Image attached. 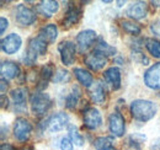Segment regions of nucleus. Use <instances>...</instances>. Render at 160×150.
<instances>
[{
	"mask_svg": "<svg viewBox=\"0 0 160 150\" xmlns=\"http://www.w3.org/2000/svg\"><path fill=\"white\" fill-rule=\"evenodd\" d=\"M95 39H96V32L95 31H92V30L81 31L77 36V43H78L80 52H85L86 49H89Z\"/></svg>",
	"mask_w": 160,
	"mask_h": 150,
	"instance_id": "nucleus-11",
	"label": "nucleus"
},
{
	"mask_svg": "<svg viewBox=\"0 0 160 150\" xmlns=\"http://www.w3.org/2000/svg\"><path fill=\"white\" fill-rule=\"evenodd\" d=\"M149 150H160V138L153 140V143L149 147Z\"/></svg>",
	"mask_w": 160,
	"mask_h": 150,
	"instance_id": "nucleus-35",
	"label": "nucleus"
},
{
	"mask_svg": "<svg viewBox=\"0 0 160 150\" xmlns=\"http://www.w3.org/2000/svg\"><path fill=\"white\" fill-rule=\"evenodd\" d=\"M121 26L124 30V32H127L129 35H139L140 33V27L137 23H134L133 21L124 20V21L121 22Z\"/></svg>",
	"mask_w": 160,
	"mask_h": 150,
	"instance_id": "nucleus-27",
	"label": "nucleus"
},
{
	"mask_svg": "<svg viewBox=\"0 0 160 150\" xmlns=\"http://www.w3.org/2000/svg\"><path fill=\"white\" fill-rule=\"evenodd\" d=\"M59 4L58 1H52V0H47V1H42L40 4V11L47 18H51L53 14H56L58 11Z\"/></svg>",
	"mask_w": 160,
	"mask_h": 150,
	"instance_id": "nucleus-20",
	"label": "nucleus"
},
{
	"mask_svg": "<svg viewBox=\"0 0 160 150\" xmlns=\"http://www.w3.org/2000/svg\"><path fill=\"white\" fill-rule=\"evenodd\" d=\"M0 23H1V28H0V33L2 35V33L5 32V30L8 28V25H9V21H8V19H5V18H1V19H0Z\"/></svg>",
	"mask_w": 160,
	"mask_h": 150,
	"instance_id": "nucleus-34",
	"label": "nucleus"
},
{
	"mask_svg": "<svg viewBox=\"0 0 160 150\" xmlns=\"http://www.w3.org/2000/svg\"><path fill=\"white\" fill-rule=\"evenodd\" d=\"M113 144V138L111 137H100L95 139L94 147L96 150H108Z\"/></svg>",
	"mask_w": 160,
	"mask_h": 150,
	"instance_id": "nucleus-25",
	"label": "nucleus"
},
{
	"mask_svg": "<svg viewBox=\"0 0 160 150\" xmlns=\"http://www.w3.org/2000/svg\"><path fill=\"white\" fill-rule=\"evenodd\" d=\"M127 15L131 19H134V20L144 19L148 15V5H147V2H144V1L133 2L132 5L128 6Z\"/></svg>",
	"mask_w": 160,
	"mask_h": 150,
	"instance_id": "nucleus-12",
	"label": "nucleus"
},
{
	"mask_svg": "<svg viewBox=\"0 0 160 150\" xmlns=\"http://www.w3.org/2000/svg\"><path fill=\"white\" fill-rule=\"evenodd\" d=\"M150 31L154 36L160 37V20H154L150 25Z\"/></svg>",
	"mask_w": 160,
	"mask_h": 150,
	"instance_id": "nucleus-32",
	"label": "nucleus"
},
{
	"mask_svg": "<svg viewBox=\"0 0 160 150\" xmlns=\"http://www.w3.org/2000/svg\"><path fill=\"white\" fill-rule=\"evenodd\" d=\"M15 20L20 26H30L36 21V14L26 5H18L15 9Z\"/></svg>",
	"mask_w": 160,
	"mask_h": 150,
	"instance_id": "nucleus-3",
	"label": "nucleus"
},
{
	"mask_svg": "<svg viewBox=\"0 0 160 150\" xmlns=\"http://www.w3.org/2000/svg\"><path fill=\"white\" fill-rule=\"evenodd\" d=\"M11 100L14 102V106L16 110H25L26 108V101H27V91L23 88H18L14 89L11 92Z\"/></svg>",
	"mask_w": 160,
	"mask_h": 150,
	"instance_id": "nucleus-13",
	"label": "nucleus"
},
{
	"mask_svg": "<svg viewBox=\"0 0 160 150\" xmlns=\"http://www.w3.org/2000/svg\"><path fill=\"white\" fill-rule=\"evenodd\" d=\"M68 121H69V117L65 113L59 112L57 114H53L44 122V129L51 133L59 132L68 124Z\"/></svg>",
	"mask_w": 160,
	"mask_h": 150,
	"instance_id": "nucleus-4",
	"label": "nucleus"
},
{
	"mask_svg": "<svg viewBox=\"0 0 160 150\" xmlns=\"http://www.w3.org/2000/svg\"><path fill=\"white\" fill-rule=\"evenodd\" d=\"M90 97L94 102L96 103H102L105 101V97H106V92H105V89H103V85L101 84L100 81H98L92 89L90 90Z\"/></svg>",
	"mask_w": 160,
	"mask_h": 150,
	"instance_id": "nucleus-21",
	"label": "nucleus"
},
{
	"mask_svg": "<svg viewBox=\"0 0 160 150\" xmlns=\"http://www.w3.org/2000/svg\"><path fill=\"white\" fill-rule=\"evenodd\" d=\"M108 127H110V131L113 135L122 137L124 134V131H126V123H124L123 116L118 112L111 113L110 118H108Z\"/></svg>",
	"mask_w": 160,
	"mask_h": 150,
	"instance_id": "nucleus-8",
	"label": "nucleus"
},
{
	"mask_svg": "<svg viewBox=\"0 0 160 150\" xmlns=\"http://www.w3.org/2000/svg\"><path fill=\"white\" fill-rule=\"evenodd\" d=\"M84 123L85 127L89 129H96L102 123V117L99 110L96 108H88L84 112Z\"/></svg>",
	"mask_w": 160,
	"mask_h": 150,
	"instance_id": "nucleus-10",
	"label": "nucleus"
},
{
	"mask_svg": "<svg viewBox=\"0 0 160 150\" xmlns=\"http://www.w3.org/2000/svg\"><path fill=\"white\" fill-rule=\"evenodd\" d=\"M112 150H115V149H112Z\"/></svg>",
	"mask_w": 160,
	"mask_h": 150,
	"instance_id": "nucleus-39",
	"label": "nucleus"
},
{
	"mask_svg": "<svg viewBox=\"0 0 160 150\" xmlns=\"http://www.w3.org/2000/svg\"><path fill=\"white\" fill-rule=\"evenodd\" d=\"M78 100H79V94H75V92H72V94H69L67 96V98H65V106L68 107V108H74L75 106H77V103H78Z\"/></svg>",
	"mask_w": 160,
	"mask_h": 150,
	"instance_id": "nucleus-31",
	"label": "nucleus"
},
{
	"mask_svg": "<svg viewBox=\"0 0 160 150\" xmlns=\"http://www.w3.org/2000/svg\"><path fill=\"white\" fill-rule=\"evenodd\" d=\"M6 84H8V82H6V80L1 78V94L2 95H4V92H5V89L8 88V85H6Z\"/></svg>",
	"mask_w": 160,
	"mask_h": 150,
	"instance_id": "nucleus-36",
	"label": "nucleus"
},
{
	"mask_svg": "<svg viewBox=\"0 0 160 150\" xmlns=\"http://www.w3.org/2000/svg\"><path fill=\"white\" fill-rule=\"evenodd\" d=\"M0 72H1V78L8 80V79H14L16 78L19 73H20V68L16 63L14 62H10V60H6V62H2L1 63V67H0Z\"/></svg>",
	"mask_w": 160,
	"mask_h": 150,
	"instance_id": "nucleus-15",
	"label": "nucleus"
},
{
	"mask_svg": "<svg viewBox=\"0 0 160 150\" xmlns=\"http://www.w3.org/2000/svg\"><path fill=\"white\" fill-rule=\"evenodd\" d=\"M54 74L53 73V67L51 64H46L42 67L41 69V79H42V84H46L47 85V81L52 78V75Z\"/></svg>",
	"mask_w": 160,
	"mask_h": 150,
	"instance_id": "nucleus-28",
	"label": "nucleus"
},
{
	"mask_svg": "<svg viewBox=\"0 0 160 150\" xmlns=\"http://www.w3.org/2000/svg\"><path fill=\"white\" fill-rule=\"evenodd\" d=\"M85 64L91 69V70H100L106 65V58L103 56H101L96 52H92L91 54L86 56L85 58Z\"/></svg>",
	"mask_w": 160,
	"mask_h": 150,
	"instance_id": "nucleus-16",
	"label": "nucleus"
},
{
	"mask_svg": "<svg viewBox=\"0 0 160 150\" xmlns=\"http://www.w3.org/2000/svg\"><path fill=\"white\" fill-rule=\"evenodd\" d=\"M80 16H81V11H80L79 8H77L75 5L74 6H69L67 12H65L64 20H63V26L68 27V26H72V25L77 23L79 21Z\"/></svg>",
	"mask_w": 160,
	"mask_h": 150,
	"instance_id": "nucleus-18",
	"label": "nucleus"
},
{
	"mask_svg": "<svg viewBox=\"0 0 160 150\" xmlns=\"http://www.w3.org/2000/svg\"><path fill=\"white\" fill-rule=\"evenodd\" d=\"M22 39L19 35L16 33H11L5 38H2L1 41V49L6 53V54H14L16 53L21 47Z\"/></svg>",
	"mask_w": 160,
	"mask_h": 150,
	"instance_id": "nucleus-9",
	"label": "nucleus"
},
{
	"mask_svg": "<svg viewBox=\"0 0 160 150\" xmlns=\"http://www.w3.org/2000/svg\"><path fill=\"white\" fill-rule=\"evenodd\" d=\"M58 51L60 53V59L63 62V64L65 65H72L75 60V52H77V47L72 41H65L62 42L58 46Z\"/></svg>",
	"mask_w": 160,
	"mask_h": 150,
	"instance_id": "nucleus-5",
	"label": "nucleus"
},
{
	"mask_svg": "<svg viewBox=\"0 0 160 150\" xmlns=\"http://www.w3.org/2000/svg\"><path fill=\"white\" fill-rule=\"evenodd\" d=\"M94 52H96V53H99V54H101V56H103V57L113 56V54L116 53V48H113L112 46H110L107 42L100 39L99 43L96 44Z\"/></svg>",
	"mask_w": 160,
	"mask_h": 150,
	"instance_id": "nucleus-23",
	"label": "nucleus"
},
{
	"mask_svg": "<svg viewBox=\"0 0 160 150\" xmlns=\"http://www.w3.org/2000/svg\"><path fill=\"white\" fill-rule=\"evenodd\" d=\"M0 150H15V149H14V147L10 145V144H1Z\"/></svg>",
	"mask_w": 160,
	"mask_h": 150,
	"instance_id": "nucleus-37",
	"label": "nucleus"
},
{
	"mask_svg": "<svg viewBox=\"0 0 160 150\" xmlns=\"http://www.w3.org/2000/svg\"><path fill=\"white\" fill-rule=\"evenodd\" d=\"M144 84L154 90H160V63L152 65L144 74Z\"/></svg>",
	"mask_w": 160,
	"mask_h": 150,
	"instance_id": "nucleus-7",
	"label": "nucleus"
},
{
	"mask_svg": "<svg viewBox=\"0 0 160 150\" xmlns=\"http://www.w3.org/2000/svg\"><path fill=\"white\" fill-rule=\"evenodd\" d=\"M103 78L113 90H118L121 88V72L118 68L112 67L106 69L103 73Z\"/></svg>",
	"mask_w": 160,
	"mask_h": 150,
	"instance_id": "nucleus-14",
	"label": "nucleus"
},
{
	"mask_svg": "<svg viewBox=\"0 0 160 150\" xmlns=\"http://www.w3.org/2000/svg\"><path fill=\"white\" fill-rule=\"evenodd\" d=\"M60 149L62 150H73V142L69 138H63L60 142Z\"/></svg>",
	"mask_w": 160,
	"mask_h": 150,
	"instance_id": "nucleus-33",
	"label": "nucleus"
},
{
	"mask_svg": "<svg viewBox=\"0 0 160 150\" xmlns=\"http://www.w3.org/2000/svg\"><path fill=\"white\" fill-rule=\"evenodd\" d=\"M74 74L78 78L80 84H82L85 88H90V86H91L94 79H92V75L90 74L88 70L81 69V68H75V69H74Z\"/></svg>",
	"mask_w": 160,
	"mask_h": 150,
	"instance_id": "nucleus-22",
	"label": "nucleus"
},
{
	"mask_svg": "<svg viewBox=\"0 0 160 150\" xmlns=\"http://www.w3.org/2000/svg\"><path fill=\"white\" fill-rule=\"evenodd\" d=\"M145 47L149 51V53L155 58H160V42L154 38H147L145 39Z\"/></svg>",
	"mask_w": 160,
	"mask_h": 150,
	"instance_id": "nucleus-24",
	"label": "nucleus"
},
{
	"mask_svg": "<svg viewBox=\"0 0 160 150\" xmlns=\"http://www.w3.org/2000/svg\"><path fill=\"white\" fill-rule=\"evenodd\" d=\"M22 150H30V149H22Z\"/></svg>",
	"mask_w": 160,
	"mask_h": 150,
	"instance_id": "nucleus-38",
	"label": "nucleus"
},
{
	"mask_svg": "<svg viewBox=\"0 0 160 150\" xmlns=\"http://www.w3.org/2000/svg\"><path fill=\"white\" fill-rule=\"evenodd\" d=\"M32 126L26 118H18L14 124V135L19 142H26L31 134Z\"/></svg>",
	"mask_w": 160,
	"mask_h": 150,
	"instance_id": "nucleus-6",
	"label": "nucleus"
},
{
	"mask_svg": "<svg viewBox=\"0 0 160 150\" xmlns=\"http://www.w3.org/2000/svg\"><path fill=\"white\" fill-rule=\"evenodd\" d=\"M68 133H69V137H70V140L73 143H75V145L81 147L84 144V138L80 135V133L78 132V128L74 126V124H69L68 126Z\"/></svg>",
	"mask_w": 160,
	"mask_h": 150,
	"instance_id": "nucleus-26",
	"label": "nucleus"
},
{
	"mask_svg": "<svg viewBox=\"0 0 160 150\" xmlns=\"http://www.w3.org/2000/svg\"><path fill=\"white\" fill-rule=\"evenodd\" d=\"M27 49L30 52H32L33 54L38 56V54H44L47 52V42L43 39L42 37L37 36V37L32 38L30 42H28V47Z\"/></svg>",
	"mask_w": 160,
	"mask_h": 150,
	"instance_id": "nucleus-17",
	"label": "nucleus"
},
{
	"mask_svg": "<svg viewBox=\"0 0 160 150\" xmlns=\"http://www.w3.org/2000/svg\"><path fill=\"white\" fill-rule=\"evenodd\" d=\"M58 35V30H57V26L53 25V23H49V25H46L44 27H42L40 31V37H42L47 43H54L56 42V38Z\"/></svg>",
	"mask_w": 160,
	"mask_h": 150,
	"instance_id": "nucleus-19",
	"label": "nucleus"
},
{
	"mask_svg": "<svg viewBox=\"0 0 160 150\" xmlns=\"http://www.w3.org/2000/svg\"><path fill=\"white\" fill-rule=\"evenodd\" d=\"M52 106V98L48 94L35 92L31 96V108L35 114H43Z\"/></svg>",
	"mask_w": 160,
	"mask_h": 150,
	"instance_id": "nucleus-2",
	"label": "nucleus"
},
{
	"mask_svg": "<svg viewBox=\"0 0 160 150\" xmlns=\"http://www.w3.org/2000/svg\"><path fill=\"white\" fill-rule=\"evenodd\" d=\"M131 113L137 121L147 122L155 116L157 106L148 100H136L131 103Z\"/></svg>",
	"mask_w": 160,
	"mask_h": 150,
	"instance_id": "nucleus-1",
	"label": "nucleus"
},
{
	"mask_svg": "<svg viewBox=\"0 0 160 150\" xmlns=\"http://www.w3.org/2000/svg\"><path fill=\"white\" fill-rule=\"evenodd\" d=\"M132 59H133L136 63L144 64V65H147V64L149 63L148 58L144 56V53H143V52H140V51H138V49H134V51L132 52Z\"/></svg>",
	"mask_w": 160,
	"mask_h": 150,
	"instance_id": "nucleus-29",
	"label": "nucleus"
},
{
	"mask_svg": "<svg viewBox=\"0 0 160 150\" xmlns=\"http://www.w3.org/2000/svg\"><path fill=\"white\" fill-rule=\"evenodd\" d=\"M70 79V75L67 70H63V69H59L57 73H54V76H53V81L54 82H65Z\"/></svg>",
	"mask_w": 160,
	"mask_h": 150,
	"instance_id": "nucleus-30",
	"label": "nucleus"
}]
</instances>
